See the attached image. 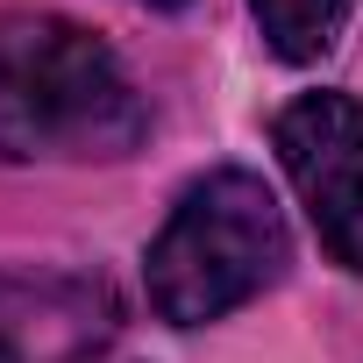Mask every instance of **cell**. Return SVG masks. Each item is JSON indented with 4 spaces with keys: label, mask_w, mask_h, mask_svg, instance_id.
Wrapping results in <instances>:
<instances>
[{
    "label": "cell",
    "mask_w": 363,
    "mask_h": 363,
    "mask_svg": "<svg viewBox=\"0 0 363 363\" xmlns=\"http://www.w3.org/2000/svg\"><path fill=\"white\" fill-rule=\"evenodd\" d=\"M271 143L328 257L363 278V107L349 93H299L292 107H278Z\"/></svg>",
    "instance_id": "obj_3"
},
{
    "label": "cell",
    "mask_w": 363,
    "mask_h": 363,
    "mask_svg": "<svg viewBox=\"0 0 363 363\" xmlns=\"http://www.w3.org/2000/svg\"><path fill=\"white\" fill-rule=\"evenodd\" d=\"M114 299L72 271H0V363H93Z\"/></svg>",
    "instance_id": "obj_4"
},
{
    "label": "cell",
    "mask_w": 363,
    "mask_h": 363,
    "mask_svg": "<svg viewBox=\"0 0 363 363\" xmlns=\"http://www.w3.org/2000/svg\"><path fill=\"white\" fill-rule=\"evenodd\" d=\"M143 8H186V0H143Z\"/></svg>",
    "instance_id": "obj_6"
},
{
    "label": "cell",
    "mask_w": 363,
    "mask_h": 363,
    "mask_svg": "<svg viewBox=\"0 0 363 363\" xmlns=\"http://www.w3.org/2000/svg\"><path fill=\"white\" fill-rule=\"evenodd\" d=\"M285 264H292V235L271 186L257 171L221 164L178 193L171 221L143 257V278H150V306L171 328H207L250 306L264 285H278Z\"/></svg>",
    "instance_id": "obj_2"
},
{
    "label": "cell",
    "mask_w": 363,
    "mask_h": 363,
    "mask_svg": "<svg viewBox=\"0 0 363 363\" xmlns=\"http://www.w3.org/2000/svg\"><path fill=\"white\" fill-rule=\"evenodd\" d=\"M143 128L150 107L93 29L65 15H0V157L8 164H107L128 157Z\"/></svg>",
    "instance_id": "obj_1"
},
{
    "label": "cell",
    "mask_w": 363,
    "mask_h": 363,
    "mask_svg": "<svg viewBox=\"0 0 363 363\" xmlns=\"http://www.w3.org/2000/svg\"><path fill=\"white\" fill-rule=\"evenodd\" d=\"M250 15L285 65H313L335 50V36L349 22V0H250Z\"/></svg>",
    "instance_id": "obj_5"
},
{
    "label": "cell",
    "mask_w": 363,
    "mask_h": 363,
    "mask_svg": "<svg viewBox=\"0 0 363 363\" xmlns=\"http://www.w3.org/2000/svg\"><path fill=\"white\" fill-rule=\"evenodd\" d=\"M93 363H100V356H93Z\"/></svg>",
    "instance_id": "obj_7"
}]
</instances>
